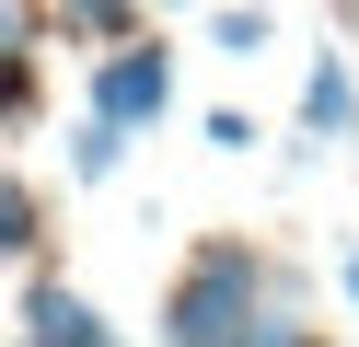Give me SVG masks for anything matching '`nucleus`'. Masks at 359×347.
<instances>
[{
  "mask_svg": "<svg viewBox=\"0 0 359 347\" xmlns=\"http://www.w3.org/2000/svg\"><path fill=\"white\" fill-rule=\"evenodd\" d=\"M302 347H336V336H302Z\"/></svg>",
  "mask_w": 359,
  "mask_h": 347,
  "instance_id": "9d476101",
  "label": "nucleus"
},
{
  "mask_svg": "<svg viewBox=\"0 0 359 347\" xmlns=\"http://www.w3.org/2000/svg\"><path fill=\"white\" fill-rule=\"evenodd\" d=\"M35 104V69H24V23L0 12V116H24Z\"/></svg>",
  "mask_w": 359,
  "mask_h": 347,
  "instance_id": "0eeeda50",
  "label": "nucleus"
},
{
  "mask_svg": "<svg viewBox=\"0 0 359 347\" xmlns=\"http://www.w3.org/2000/svg\"><path fill=\"white\" fill-rule=\"evenodd\" d=\"M24 347H116V324H104L70 278H35L24 290Z\"/></svg>",
  "mask_w": 359,
  "mask_h": 347,
  "instance_id": "7ed1b4c3",
  "label": "nucleus"
},
{
  "mask_svg": "<svg viewBox=\"0 0 359 347\" xmlns=\"http://www.w3.org/2000/svg\"><path fill=\"white\" fill-rule=\"evenodd\" d=\"M209 46H220V58H255V46H266V12H255V0H232V12H209Z\"/></svg>",
  "mask_w": 359,
  "mask_h": 347,
  "instance_id": "6e6552de",
  "label": "nucleus"
},
{
  "mask_svg": "<svg viewBox=\"0 0 359 347\" xmlns=\"http://www.w3.org/2000/svg\"><path fill=\"white\" fill-rule=\"evenodd\" d=\"M163 104H174V58H163V46H128V35H116V46L93 58V116L140 139V128H163Z\"/></svg>",
  "mask_w": 359,
  "mask_h": 347,
  "instance_id": "f03ea898",
  "label": "nucleus"
},
{
  "mask_svg": "<svg viewBox=\"0 0 359 347\" xmlns=\"http://www.w3.org/2000/svg\"><path fill=\"white\" fill-rule=\"evenodd\" d=\"M336 290H348V301H359V254H348V266H336Z\"/></svg>",
  "mask_w": 359,
  "mask_h": 347,
  "instance_id": "1a4fd4ad",
  "label": "nucleus"
},
{
  "mask_svg": "<svg viewBox=\"0 0 359 347\" xmlns=\"http://www.w3.org/2000/svg\"><path fill=\"white\" fill-rule=\"evenodd\" d=\"M359 128V69L348 58H313V81H302V139H290V162H313L325 139H348Z\"/></svg>",
  "mask_w": 359,
  "mask_h": 347,
  "instance_id": "20e7f679",
  "label": "nucleus"
},
{
  "mask_svg": "<svg viewBox=\"0 0 359 347\" xmlns=\"http://www.w3.org/2000/svg\"><path fill=\"white\" fill-rule=\"evenodd\" d=\"M35 243H47V197H35V185L12 174V162H0V254H12V266H24Z\"/></svg>",
  "mask_w": 359,
  "mask_h": 347,
  "instance_id": "39448f33",
  "label": "nucleus"
},
{
  "mask_svg": "<svg viewBox=\"0 0 359 347\" xmlns=\"http://www.w3.org/2000/svg\"><path fill=\"white\" fill-rule=\"evenodd\" d=\"M336 12H359V0H336Z\"/></svg>",
  "mask_w": 359,
  "mask_h": 347,
  "instance_id": "9b49d317",
  "label": "nucleus"
},
{
  "mask_svg": "<svg viewBox=\"0 0 359 347\" xmlns=\"http://www.w3.org/2000/svg\"><path fill=\"white\" fill-rule=\"evenodd\" d=\"M255 301H266V254L220 231V243H197L186 278H174V301H163V347H232Z\"/></svg>",
  "mask_w": 359,
  "mask_h": 347,
  "instance_id": "f257e3e1",
  "label": "nucleus"
},
{
  "mask_svg": "<svg viewBox=\"0 0 359 347\" xmlns=\"http://www.w3.org/2000/svg\"><path fill=\"white\" fill-rule=\"evenodd\" d=\"M116 162H128V128H104V116H81V128H70V174H81V185H104Z\"/></svg>",
  "mask_w": 359,
  "mask_h": 347,
  "instance_id": "423d86ee",
  "label": "nucleus"
}]
</instances>
